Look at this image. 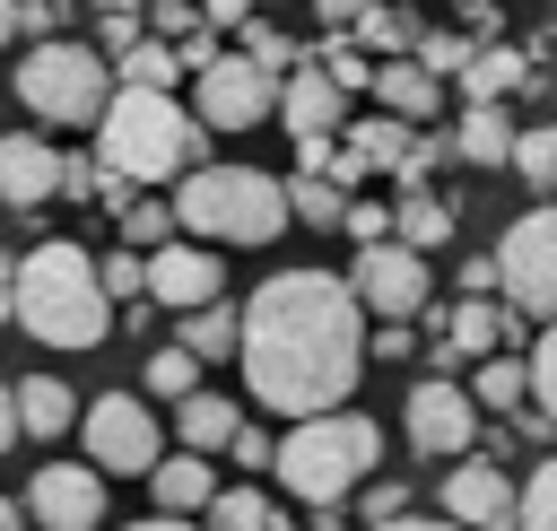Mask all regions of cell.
<instances>
[{
  "instance_id": "6da1fadb",
  "label": "cell",
  "mask_w": 557,
  "mask_h": 531,
  "mask_svg": "<svg viewBox=\"0 0 557 531\" xmlns=\"http://www.w3.org/2000/svg\"><path fill=\"white\" fill-rule=\"evenodd\" d=\"M244 392L278 418L348 409L366 374V305L331 270H270L244 296Z\"/></svg>"
},
{
  "instance_id": "7a4b0ae2",
  "label": "cell",
  "mask_w": 557,
  "mask_h": 531,
  "mask_svg": "<svg viewBox=\"0 0 557 531\" xmlns=\"http://www.w3.org/2000/svg\"><path fill=\"white\" fill-rule=\"evenodd\" d=\"M17 331L44 339V348H96L113 331V296H104V270L78 252V244H35L17 252Z\"/></svg>"
},
{
  "instance_id": "3957f363",
  "label": "cell",
  "mask_w": 557,
  "mask_h": 531,
  "mask_svg": "<svg viewBox=\"0 0 557 531\" xmlns=\"http://www.w3.org/2000/svg\"><path fill=\"white\" fill-rule=\"evenodd\" d=\"M96 157H104V174H122V183H183V174L209 165L200 113H183V104L157 96V87H113V104H104V122H96Z\"/></svg>"
},
{
  "instance_id": "277c9868",
  "label": "cell",
  "mask_w": 557,
  "mask_h": 531,
  "mask_svg": "<svg viewBox=\"0 0 557 531\" xmlns=\"http://www.w3.org/2000/svg\"><path fill=\"white\" fill-rule=\"evenodd\" d=\"M374 461H383V427L374 418H357V409H331V418H296L287 435H278V487L296 496V505H313V514H331L348 487H366L374 479Z\"/></svg>"
},
{
  "instance_id": "5b68a950",
  "label": "cell",
  "mask_w": 557,
  "mask_h": 531,
  "mask_svg": "<svg viewBox=\"0 0 557 531\" xmlns=\"http://www.w3.org/2000/svg\"><path fill=\"white\" fill-rule=\"evenodd\" d=\"M174 218L191 226V244H270L287 226V183L252 174V165H200L174 183Z\"/></svg>"
},
{
  "instance_id": "8992f818",
  "label": "cell",
  "mask_w": 557,
  "mask_h": 531,
  "mask_svg": "<svg viewBox=\"0 0 557 531\" xmlns=\"http://www.w3.org/2000/svg\"><path fill=\"white\" fill-rule=\"evenodd\" d=\"M17 104L44 122V131H87V122H104V104H113V70H104V52L96 44H35L26 61H17Z\"/></svg>"
},
{
  "instance_id": "52a82bcc",
  "label": "cell",
  "mask_w": 557,
  "mask_h": 531,
  "mask_svg": "<svg viewBox=\"0 0 557 531\" xmlns=\"http://www.w3.org/2000/svg\"><path fill=\"white\" fill-rule=\"evenodd\" d=\"M496 287L513 296L522 322H557V209H522L496 244Z\"/></svg>"
},
{
  "instance_id": "ba28073f",
  "label": "cell",
  "mask_w": 557,
  "mask_h": 531,
  "mask_svg": "<svg viewBox=\"0 0 557 531\" xmlns=\"http://www.w3.org/2000/svg\"><path fill=\"white\" fill-rule=\"evenodd\" d=\"M400 427H409V453H426V461H470V444H487V409H479L470 383H453V374H426V383L409 392Z\"/></svg>"
},
{
  "instance_id": "9c48e42d",
  "label": "cell",
  "mask_w": 557,
  "mask_h": 531,
  "mask_svg": "<svg viewBox=\"0 0 557 531\" xmlns=\"http://www.w3.org/2000/svg\"><path fill=\"white\" fill-rule=\"evenodd\" d=\"M78 444H87V461L104 470V479H148L165 453H157V418H148V400H131V392H96L87 400V418H78Z\"/></svg>"
},
{
  "instance_id": "30bf717a",
  "label": "cell",
  "mask_w": 557,
  "mask_h": 531,
  "mask_svg": "<svg viewBox=\"0 0 557 531\" xmlns=\"http://www.w3.org/2000/svg\"><path fill=\"white\" fill-rule=\"evenodd\" d=\"M278 87L287 78H270L252 52H226L191 78V113H200V131H252V122L278 113Z\"/></svg>"
},
{
  "instance_id": "8fae6325",
  "label": "cell",
  "mask_w": 557,
  "mask_h": 531,
  "mask_svg": "<svg viewBox=\"0 0 557 531\" xmlns=\"http://www.w3.org/2000/svg\"><path fill=\"white\" fill-rule=\"evenodd\" d=\"M26 522L35 531H104V470L96 461H52L26 479Z\"/></svg>"
},
{
  "instance_id": "7c38bea8",
  "label": "cell",
  "mask_w": 557,
  "mask_h": 531,
  "mask_svg": "<svg viewBox=\"0 0 557 531\" xmlns=\"http://www.w3.org/2000/svg\"><path fill=\"white\" fill-rule=\"evenodd\" d=\"M348 287H357V305L374 313V322H409V313H426V252H409V244H374V252H357V270H348Z\"/></svg>"
},
{
  "instance_id": "4fadbf2b",
  "label": "cell",
  "mask_w": 557,
  "mask_h": 531,
  "mask_svg": "<svg viewBox=\"0 0 557 531\" xmlns=\"http://www.w3.org/2000/svg\"><path fill=\"white\" fill-rule=\"evenodd\" d=\"M435 505H444V522H461V531H522V487H513L496 461H479V453L444 470Z\"/></svg>"
},
{
  "instance_id": "5bb4252c",
  "label": "cell",
  "mask_w": 557,
  "mask_h": 531,
  "mask_svg": "<svg viewBox=\"0 0 557 531\" xmlns=\"http://www.w3.org/2000/svg\"><path fill=\"white\" fill-rule=\"evenodd\" d=\"M218 296H226V261H218L209 244H165V252H148V305L200 313V305H218Z\"/></svg>"
},
{
  "instance_id": "9a60e30c",
  "label": "cell",
  "mask_w": 557,
  "mask_h": 531,
  "mask_svg": "<svg viewBox=\"0 0 557 531\" xmlns=\"http://www.w3.org/2000/svg\"><path fill=\"white\" fill-rule=\"evenodd\" d=\"M278 122L296 131V148L339 139V131H348V87H339L322 61H296V70H287V87H278Z\"/></svg>"
},
{
  "instance_id": "2e32d148",
  "label": "cell",
  "mask_w": 557,
  "mask_h": 531,
  "mask_svg": "<svg viewBox=\"0 0 557 531\" xmlns=\"http://www.w3.org/2000/svg\"><path fill=\"white\" fill-rule=\"evenodd\" d=\"M61 157H70V148H52L44 131H9V139H0V200H9V209H44V200L61 192Z\"/></svg>"
},
{
  "instance_id": "e0dca14e",
  "label": "cell",
  "mask_w": 557,
  "mask_h": 531,
  "mask_svg": "<svg viewBox=\"0 0 557 531\" xmlns=\"http://www.w3.org/2000/svg\"><path fill=\"white\" fill-rule=\"evenodd\" d=\"M374 104L392 113V122H435V104H444V78L418 61V52H400V61H374Z\"/></svg>"
},
{
  "instance_id": "ac0fdd59",
  "label": "cell",
  "mask_w": 557,
  "mask_h": 531,
  "mask_svg": "<svg viewBox=\"0 0 557 531\" xmlns=\"http://www.w3.org/2000/svg\"><path fill=\"white\" fill-rule=\"evenodd\" d=\"M235 435H244V409L226 400V392H191L183 409H174V453H235Z\"/></svg>"
},
{
  "instance_id": "d6986e66",
  "label": "cell",
  "mask_w": 557,
  "mask_h": 531,
  "mask_svg": "<svg viewBox=\"0 0 557 531\" xmlns=\"http://www.w3.org/2000/svg\"><path fill=\"white\" fill-rule=\"evenodd\" d=\"M148 496H157V514H165V522H191V514H209L218 479H209V461H200V453H165V461L148 470Z\"/></svg>"
},
{
  "instance_id": "ffe728a7",
  "label": "cell",
  "mask_w": 557,
  "mask_h": 531,
  "mask_svg": "<svg viewBox=\"0 0 557 531\" xmlns=\"http://www.w3.org/2000/svg\"><path fill=\"white\" fill-rule=\"evenodd\" d=\"M339 148H348L366 174H409L418 131H409V122H392V113H374V122H348V131H339Z\"/></svg>"
},
{
  "instance_id": "44dd1931",
  "label": "cell",
  "mask_w": 557,
  "mask_h": 531,
  "mask_svg": "<svg viewBox=\"0 0 557 531\" xmlns=\"http://www.w3.org/2000/svg\"><path fill=\"white\" fill-rule=\"evenodd\" d=\"M513 122H505V104H470L461 122H453V157L461 165H513Z\"/></svg>"
},
{
  "instance_id": "7402d4cb",
  "label": "cell",
  "mask_w": 557,
  "mask_h": 531,
  "mask_svg": "<svg viewBox=\"0 0 557 531\" xmlns=\"http://www.w3.org/2000/svg\"><path fill=\"white\" fill-rule=\"evenodd\" d=\"M78 418H87V409L70 400L61 374H26V383H17V427H26V435H70Z\"/></svg>"
},
{
  "instance_id": "603a6c76",
  "label": "cell",
  "mask_w": 557,
  "mask_h": 531,
  "mask_svg": "<svg viewBox=\"0 0 557 531\" xmlns=\"http://www.w3.org/2000/svg\"><path fill=\"white\" fill-rule=\"evenodd\" d=\"M496 339H505V313H496L487 296H461V305L444 313V339H435V348H453V357H479V366H487V357H496Z\"/></svg>"
},
{
  "instance_id": "cb8c5ba5",
  "label": "cell",
  "mask_w": 557,
  "mask_h": 531,
  "mask_svg": "<svg viewBox=\"0 0 557 531\" xmlns=\"http://www.w3.org/2000/svg\"><path fill=\"white\" fill-rule=\"evenodd\" d=\"M200 531H278V505H270L261 487H244V479H235V487H218V496H209Z\"/></svg>"
},
{
  "instance_id": "d4e9b609",
  "label": "cell",
  "mask_w": 557,
  "mask_h": 531,
  "mask_svg": "<svg viewBox=\"0 0 557 531\" xmlns=\"http://www.w3.org/2000/svg\"><path fill=\"white\" fill-rule=\"evenodd\" d=\"M287 218H305V226H348V192H339L331 174L296 165V183H287Z\"/></svg>"
},
{
  "instance_id": "484cf974",
  "label": "cell",
  "mask_w": 557,
  "mask_h": 531,
  "mask_svg": "<svg viewBox=\"0 0 557 531\" xmlns=\"http://www.w3.org/2000/svg\"><path fill=\"white\" fill-rule=\"evenodd\" d=\"M174 339H183L200 366H209V357H235V348H244V313H226V305H200V313H183V331H174Z\"/></svg>"
},
{
  "instance_id": "4316f807",
  "label": "cell",
  "mask_w": 557,
  "mask_h": 531,
  "mask_svg": "<svg viewBox=\"0 0 557 531\" xmlns=\"http://www.w3.org/2000/svg\"><path fill=\"white\" fill-rule=\"evenodd\" d=\"M392 226H400V244H409V252H435V244H453V209H444L435 192H409V200L392 209Z\"/></svg>"
},
{
  "instance_id": "83f0119b",
  "label": "cell",
  "mask_w": 557,
  "mask_h": 531,
  "mask_svg": "<svg viewBox=\"0 0 557 531\" xmlns=\"http://www.w3.org/2000/svg\"><path fill=\"white\" fill-rule=\"evenodd\" d=\"M461 87H470V104H505V87H522V52H513V44H487V52L461 70Z\"/></svg>"
},
{
  "instance_id": "f1b7e54d",
  "label": "cell",
  "mask_w": 557,
  "mask_h": 531,
  "mask_svg": "<svg viewBox=\"0 0 557 531\" xmlns=\"http://www.w3.org/2000/svg\"><path fill=\"white\" fill-rule=\"evenodd\" d=\"M148 392H157V400H174V409H183V400H191V392H200V357H191V348H183V339H165V348H148Z\"/></svg>"
},
{
  "instance_id": "f546056e",
  "label": "cell",
  "mask_w": 557,
  "mask_h": 531,
  "mask_svg": "<svg viewBox=\"0 0 557 531\" xmlns=\"http://www.w3.org/2000/svg\"><path fill=\"white\" fill-rule=\"evenodd\" d=\"M522 392H531V357H487L470 374V400L479 409H522Z\"/></svg>"
},
{
  "instance_id": "4dcf8cb0",
  "label": "cell",
  "mask_w": 557,
  "mask_h": 531,
  "mask_svg": "<svg viewBox=\"0 0 557 531\" xmlns=\"http://www.w3.org/2000/svg\"><path fill=\"white\" fill-rule=\"evenodd\" d=\"M418 35H426V26H418L409 9H392V0H383V9L357 26V52H374V61H400V44H418Z\"/></svg>"
},
{
  "instance_id": "1f68e13d",
  "label": "cell",
  "mask_w": 557,
  "mask_h": 531,
  "mask_svg": "<svg viewBox=\"0 0 557 531\" xmlns=\"http://www.w3.org/2000/svg\"><path fill=\"white\" fill-rule=\"evenodd\" d=\"M113 78H122V87H157V96H165V87L183 78V52H174V44H139V52H122V61H113Z\"/></svg>"
},
{
  "instance_id": "d6a6232c",
  "label": "cell",
  "mask_w": 557,
  "mask_h": 531,
  "mask_svg": "<svg viewBox=\"0 0 557 531\" xmlns=\"http://www.w3.org/2000/svg\"><path fill=\"white\" fill-rule=\"evenodd\" d=\"M418 61H426L435 78H461V70L479 61V44H470V35H453V26H426V35H418Z\"/></svg>"
},
{
  "instance_id": "836d02e7",
  "label": "cell",
  "mask_w": 557,
  "mask_h": 531,
  "mask_svg": "<svg viewBox=\"0 0 557 531\" xmlns=\"http://www.w3.org/2000/svg\"><path fill=\"white\" fill-rule=\"evenodd\" d=\"M513 165H522V183H531V192H557V131H548V122H540V131H522V139H513Z\"/></svg>"
},
{
  "instance_id": "e575fe53",
  "label": "cell",
  "mask_w": 557,
  "mask_h": 531,
  "mask_svg": "<svg viewBox=\"0 0 557 531\" xmlns=\"http://www.w3.org/2000/svg\"><path fill=\"white\" fill-rule=\"evenodd\" d=\"M122 244H131V252H165V244H174V209H157V200H131V218H122Z\"/></svg>"
},
{
  "instance_id": "d590c367",
  "label": "cell",
  "mask_w": 557,
  "mask_h": 531,
  "mask_svg": "<svg viewBox=\"0 0 557 531\" xmlns=\"http://www.w3.org/2000/svg\"><path fill=\"white\" fill-rule=\"evenodd\" d=\"M531 400H540V418L557 427V322L531 339Z\"/></svg>"
},
{
  "instance_id": "8d00e7d4",
  "label": "cell",
  "mask_w": 557,
  "mask_h": 531,
  "mask_svg": "<svg viewBox=\"0 0 557 531\" xmlns=\"http://www.w3.org/2000/svg\"><path fill=\"white\" fill-rule=\"evenodd\" d=\"M522 531H557V453L531 470V487H522Z\"/></svg>"
},
{
  "instance_id": "74e56055",
  "label": "cell",
  "mask_w": 557,
  "mask_h": 531,
  "mask_svg": "<svg viewBox=\"0 0 557 531\" xmlns=\"http://www.w3.org/2000/svg\"><path fill=\"white\" fill-rule=\"evenodd\" d=\"M357 252H374V244H400V226H392V209H374V200H348V226H339Z\"/></svg>"
},
{
  "instance_id": "f35d334b",
  "label": "cell",
  "mask_w": 557,
  "mask_h": 531,
  "mask_svg": "<svg viewBox=\"0 0 557 531\" xmlns=\"http://www.w3.org/2000/svg\"><path fill=\"white\" fill-rule=\"evenodd\" d=\"M148 17H157V44H191V35L209 26L191 0H148Z\"/></svg>"
},
{
  "instance_id": "ab89813d",
  "label": "cell",
  "mask_w": 557,
  "mask_h": 531,
  "mask_svg": "<svg viewBox=\"0 0 557 531\" xmlns=\"http://www.w3.org/2000/svg\"><path fill=\"white\" fill-rule=\"evenodd\" d=\"M104 296H139L148 305V252H113L104 261Z\"/></svg>"
},
{
  "instance_id": "60d3db41",
  "label": "cell",
  "mask_w": 557,
  "mask_h": 531,
  "mask_svg": "<svg viewBox=\"0 0 557 531\" xmlns=\"http://www.w3.org/2000/svg\"><path fill=\"white\" fill-rule=\"evenodd\" d=\"M322 70H331V78H339L348 96H357V87H374V61H366L357 44H331V52H322Z\"/></svg>"
},
{
  "instance_id": "b9f144b4",
  "label": "cell",
  "mask_w": 557,
  "mask_h": 531,
  "mask_svg": "<svg viewBox=\"0 0 557 531\" xmlns=\"http://www.w3.org/2000/svg\"><path fill=\"white\" fill-rule=\"evenodd\" d=\"M244 35H252L244 52H252V61L270 70V78H287V70H296V52H287V35H270V26H244Z\"/></svg>"
},
{
  "instance_id": "7bdbcfd3",
  "label": "cell",
  "mask_w": 557,
  "mask_h": 531,
  "mask_svg": "<svg viewBox=\"0 0 557 531\" xmlns=\"http://www.w3.org/2000/svg\"><path fill=\"white\" fill-rule=\"evenodd\" d=\"M409 505H418V496H409L400 479H374V487H366V514H374V522H400Z\"/></svg>"
},
{
  "instance_id": "ee69618b",
  "label": "cell",
  "mask_w": 557,
  "mask_h": 531,
  "mask_svg": "<svg viewBox=\"0 0 557 531\" xmlns=\"http://www.w3.org/2000/svg\"><path fill=\"white\" fill-rule=\"evenodd\" d=\"M374 9H383V0H313V17H322V26H366Z\"/></svg>"
},
{
  "instance_id": "f6af8a7d",
  "label": "cell",
  "mask_w": 557,
  "mask_h": 531,
  "mask_svg": "<svg viewBox=\"0 0 557 531\" xmlns=\"http://www.w3.org/2000/svg\"><path fill=\"white\" fill-rule=\"evenodd\" d=\"M235 461H244V470H261V461H278V444H270V435H252V427H244V435H235Z\"/></svg>"
},
{
  "instance_id": "bcb514c9",
  "label": "cell",
  "mask_w": 557,
  "mask_h": 531,
  "mask_svg": "<svg viewBox=\"0 0 557 531\" xmlns=\"http://www.w3.org/2000/svg\"><path fill=\"white\" fill-rule=\"evenodd\" d=\"M209 26H252V0H200Z\"/></svg>"
},
{
  "instance_id": "7dc6e473",
  "label": "cell",
  "mask_w": 557,
  "mask_h": 531,
  "mask_svg": "<svg viewBox=\"0 0 557 531\" xmlns=\"http://www.w3.org/2000/svg\"><path fill=\"white\" fill-rule=\"evenodd\" d=\"M453 9H461V26H470V35H496V0H453Z\"/></svg>"
},
{
  "instance_id": "c3c4849f",
  "label": "cell",
  "mask_w": 557,
  "mask_h": 531,
  "mask_svg": "<svg viewBox=\"0 0 557 531\" xmlns=\"http://www.w3.org/2000/svg\"><path fill=\"white\" fill-rule=\"evenodd\" d=\"M0 322H17V252H0Z\"/></svg>"
},
{
  "instance_id": "681fc988",
  "label": "cell",
  "mask_w": 557,
  "mask_h": 531,
  "mask_svg": "<svg viewBox=\"0 0 557 531\" xmlns=\"http://www.w3.org/2000/svg\"><path fill=\"white\" fill-rule=\"evenodd\" d=\"M17 435H26V427H17V392H9V383H0V453H9V444H17Z\"/></svg>"
},
{
  "instance_id": "f907efd6",
  "label": "cell",
  "mask_w": 557,
  "mask_h": 531,
  "mask_svg": "<svg viewBox=\"0 0 557 531\" xmlns=\"http://www.w3.org/2000/svg\"><path fill=\"white\" fill-rule=\"evenodd\" d=\"M374 531H461V522H444V514H400V522H374Z\"/></svg>"
},
{
  "instance_id": "816d5d0a",
  "label": "cell",
  "mask_w": 557,
  "mask_h": 531,
  "mask_svg": "<svg viewBox=\"0 0 557 531\" xmlns=\"http://www.w3.org/2000/svg\"><path fill=\"white\" fill-rule=\"evenodd\" d=\"M0 531H26V505L17 496H0Z\"/></svg>"
},
{
  "instance_id": "f5cc1de1",
  "label": "cell",
  "mask_w": 557,
  "mask_h": 531,
  "mask_svg": "<svg viewBox=\"0 0 557 531\" xmlns=\"http://www.w3.org/2000/svg\"><path fill=\"white\" fill-rule=\"evenodd\" d=\"M122 531H200V522H165V514H148V522H122Z\"/></svg>"
},
{
  "instance_id": "db71d44e",
  "label": "cell",
  "mask_w": 557,
  "mask_h": 531,
  "mask_svg": "<svg viewBox=\"0 0 557 531\" xmlns=\"http://www.w3.org/2000/svg\"><path fill=\"white\" fill-rule=\"evenodd\" d=\"M96 9H104V17H139L148 0H96Z\"/></svg>"
},
{
  "instance_id": "11a10c76",
  "label": "cell",
  "mask_w": 557,
  "mask_h": 531,
  "mask_svg": "<svg viewBox=\"0 0 557 531\" xmlns=\"http://www.w3.org/2000/svg\"><path fill=\"white\" fill-rule=\"evenodd\" d=\"M9 35H17V0H0V44H9Z\"/></svg>"
},
{
  "instance_id": "9f6ffc18",
  "label": "cell",
  "mask_w": 557,
  "mask_h": 531,
  "mask_svg": "<svg viewBox=\"0 0 557 531\" xmlns=\"http://www.w3.org/2000/svg\"><path fill=\"white\" fill-rule=\"evenodd\" d=\"M278 531H287V522H278Z\"/></svg>"
}]
</instances>
